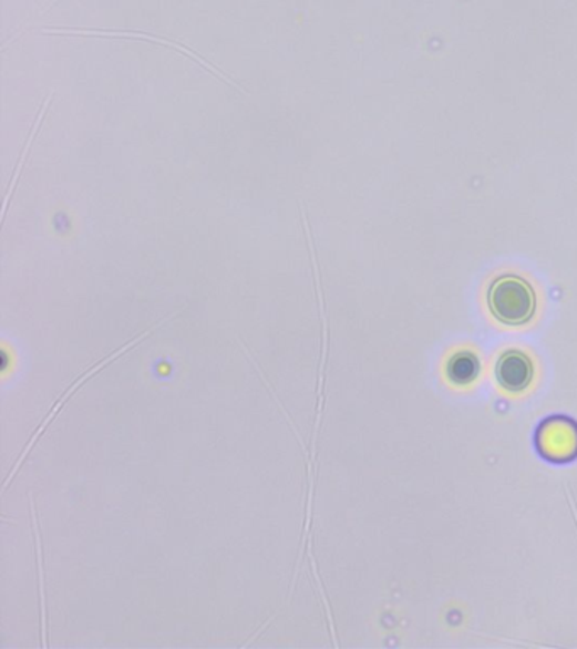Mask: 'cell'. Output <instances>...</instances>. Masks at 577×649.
Segmentation results:
<instances>
[{
    "instance_id": "cell-1",
    "label": "cell",
    "mask_w": 577,
    "mask_h": 649,
    "mask_svg": "<svg viewBox=\"0 0 577 649\" xmlns=\"http://www.w3.org/2000/svg\"><path fill=\"white\" fill-rule=\"evenodd\" d=\"M488 307L493 317L509 327L528 323L537 311V295L521 276L505 275L492 282Z\"/></svg>"
},
{
    "instance_id": "cell-2",
    "label": "cell",
    "mask_w": 577,
    "mask_h": 649,
    "mask_svg": "<svg viewBox=\"0 0 577 649\" xmlns=\"http://www.w3.org/2000/svg\"><path fill=\"white\" fill-rule=\"evenodd\" d=\"M538 450L554 462H567L577 455V426L567 418L545 421L537 436Z\"/></svg>"
},
{
    "instance_id": "cell-3",
    "label": "cell",
    "mask_w": 577,
    "mask_h": 649,
    "mask_svg": "<svg viewBox=\"0 0 577 649\" xmlns=\"http://www.w3.org/2000/svg\"><path fill=\"white\" fill-rule=\"evenodd\" d=\"M496 381L508 393H522L534 379V362L522 350H506L495 368Z\"/></svg>"
},
{
    "instance_id": "cell-4",
    "label": "cell",
    "mask_w": 577,
    "mask_h": 649,
    "mask_svg": "<svg viewBox=\"0 0 577 649\" xmlns=\"http://www.w3.org/2000/svg\"><path fill=\"white\" fill-rule=\"evenodd\" d=\"M480 369L477 357L473 352L461 350V352L454 353L449 359L445 372H447L449 381L454 382V384L466 385L471 384L480 375Z\"/></svg>"
},
{
    "instance_id": "cell-5",
    "label": "cell",
    "mask_w": 577,
    "mask_h": 649,
    "mask_svg": "<svg viewBox=\"0 0 577 649\" xmlns=\"http://www.w3.org/2000/svg\"><path fill=\"white\" fill-rule=\"evenodd\" d=\"M33 507V522H34V536H37V557H38V577H40V597H41V616H43V636L47 638V602H44V571H43V557H41V539L40 529H38V516L34 511V503H31Z\"/></svg>"
}]
</instances>
